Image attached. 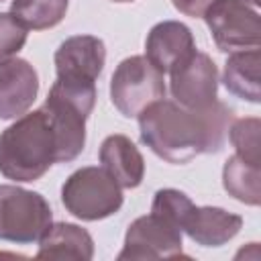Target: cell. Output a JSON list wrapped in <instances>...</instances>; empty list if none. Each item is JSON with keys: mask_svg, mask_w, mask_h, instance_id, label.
<instances>
[{"mask_svg": "<svg viewBox=\"0 0 261 261\" xmlns=\"http://www.w3.org/2000/svg\"><path fill=\"white\" fill-rule=\"evenodd\" d=\"M137 118L143 145L167 163H188L198 155L218 153L224 147L234 112L220 100L194 110L161 98Z\"/></svg>", "mask_w": 261, "mask_h": 261, "instance_id": "cell-1", "label": "cell"}, {"mask_svg": "<svg viewBox=\"0 0 261 261\" xmlns=\"http://www.w3.org/2000/svg\"><path fill=\"white\" fill-rule=\"evenodd\" d=\"M59 163L57 135L45 106L27 112L0 133V173L12 181L41 179Z\"/></svg>", "mask_w": 261, "mask_h": 261, "instance_id": "cell-2", "label": "cell"}, {"mask_svg": "<svg viewBox=\"0 0 261 261\" xmlns=\"http://www.w3.org/2000/svg\"><path fill=\"white\" fill-rule=\"evenodd\" d=\"M65 210L80 220H102L116 214L124 202L122 188L100 165H88L73 171L61 186Z\"/></svg>", "mask_w": 261, "mask_h": 261, "instance_id": "cell-3", "label": "cell"}, {"mask_svg": "<svg viewBox=\"0 0 261 261\" xmlns=\"http://www.w3.org/2000/svg\"><path fill=\"white\" fill-rule=\"evenodd\" d=\"M53 222L45 196L20 186H0V239L16 245L39 243Z\"/></svg>", "mask_w": 261, "mask_h": 261, "instance_id": "cell-4", "label": "cell"}, {"mask_svg": "<svg viewBox=\"0 0 261 261\" xmlns=\"http://www.w3.org/2000/svg\"><path fill=\"white\" fill-rule=\"evenodd\" d=\"M165 80L145 55L122 59L110 80V100L124 118L139 116L147 106L165 98Z\"/></svg>", "mask_w": 261, "mask_h": 261, "instance_id": "cell-5", "label": "cell"}, {"mask_svg": "<svg viewBox=\"0 0 261 261\" xmlns=\"http://www.w3.org/2000/svg\"><path fill=\"white\" fill-rule=\"evenodd\" d=\"M216 47L224 53L259 49L261 20L251 0H214L202 16Z\"/></svg>", "mask_w": 261, "mask_h": 261, "instance_id": "cell-6", "label": "cell"}, {"mask_svg": "<svg viewBox=\"0 0 261 261\" xmlns=\"http://www.w3.org/2000/svg\"><path fill=\"white\" fill-rule=\"evenodd\" d=\"M173 102L186 108H206L218 100V67L210 55L194 49L169 71Z\"/></svg>", "mask_w": 261, "mask_h": 261, "instance_id": "cell-7", "label": "cell"}, {"mask_svg": "<svg viewBox=\"0 0 261 261\" xmlns=\"http://www.w3.org/2000/svg\"><path fill=\"white\" fill-rule=\"evenodd\" d=\"M177 255H181V230L167 218L151 212L128 224L118 259H161Z\"/></svg>", "mask_w": 261, "mask_h": 261, "instance_id": "cell-8", "label": "cell"}, {"mask_svg": "<svg viewBox=\"0 0 261 261\" xmlns=\"http://www.w3.org/2000/svg\"><path fill=\"white\" fill-rule=\"evenodd\" d=\"M53 61L57 77L96 84L106 63V45L94 35H73L57 47Z\"/></svg>", "mask_w": 261, "mask_h": 261, "instance_id": "cell-9", "label": "cell"}, {"mask_svg": "<svg viewBox=\"0 0 261 261\" xmlns=\"http://www.w3.org/2000/svg\"><path fill=\"white\" fill-rule=\"evenodd\" d=\"M39 94L37 69L20 57L0 63V120H12L29 112Z\"/></svg>", "mask_w": 261, "mask_h": 261, "instance_id": "cell-10", "label": "cell"}, {"mask_svg": "<svg viewBox=\"0 0 261 261\" xmlns=\"http://www.w3.org/2000/svg\"><path fill=\"white\" fill-rule=\"evenodd\" d=\"M243 218L218 206L192 204L181 220V232H186L200 247H220L239 234Z\"/></svg>", "mask_w": 261, "mask_h": 261, "instance_id": "cell-11", "label": "cell"}, {"mask_svg": "<svg viewBox=\"0 0 261 261\" xmlns=\"http://www.w3.org/2000/svg\"><path fill=\"white\" fill-rule=\"evenodd\" d=\"M194 49L196 43L190 27L179 20L157 22L145 39V57L161 73H169Z\"/></svg>", "mask_w": 261, "mask_h": 261, "instance_id": "cell-12", "label": "cell"}, {"mask_svg": "<svg viewBox=\"0 0 261 261\" xmlns=\"http://www.w3.org/2000/svg\"><path fill=\"white\" fill-rule=\"evenodd\" d=\"M100 163L120 188H139L145 177V159L126 135H108L100 145Z\"/></svg>", "mask_w": 261, "mask_h": 261, "instance_id": "cell-13", "label": "cell"}, {"mask_svg": "<svg viewBox=\"0 0 261 261\" xmlns=\"http://www.w3.org/2000/svg\"><path fill=\"white\" fill-rule=\"evenodd\" d=\"M37 257L90 261L94 257V239L86 228L73 222H51L39 241Z\"/></svg>", "mask_w": 261, "mask_h": 261, "instance_id": "cell-14", "label": "cell"}, {"mask_svg": "<svg viewBox=\"0 0 261 261\" xmlns=\"http://www.w3.org/2000/svg\"><path fill=\"white\" fill-rule=\"evenodd\" d=\"M259 69H261V51L245 49L234 51L224 63L222 84L224 88L251 104L261 102V86H259Z\"/></svg>", "mask_w": 261, "mask_h": 261, "instance_id": "cell-15", "label": "cell"}, {"mask_svg": "<svg viewBox=\"0 0 261 261\" xmlns=\"http://www.w3.org/2000/svg\"><path fill=\"white\" fill-rule=\"evenodd\" d=\"M222 186L234 200L247 206H259L261 202V165L230 155L222 167Z\"/></svg>", "mask_w": 261, "mask_h": 261, "instance_id": "cell-16", "label": "cell"}, {"mask_svg": "<svg viewBox=\"0 0 261 261\" xmlns=\"http://www.w3.org/2000/svg\"><path fill=\"white\" fill-rule=\"evenodd\" d=\"M10 12L29 31H45L63 20L67 0H12Z\"/></svg>", "mask_w": 261, "mask_h": 261, "instance_id": "cell-17", "label": "cell"}, {"mask_svg": "<svg viewBox=\"0 0 261 261\" xmlns=\"http://www.w3.org/2000/svg\"><path fill=\"white\" fill-rule=\"evenodd\" d=\"M259 130H261V120L257 116H247V118H232L228 124V139L237 151V155L249 163L259 165Z\"/></svg>", "mask_w": 261, "mask_h": 261, "instance_id": "cell-18", "label": "cell"}, {"mask_svg": "<svg viewBox=\"0 0 261 261\" xmlns=\"http://www.w3.org/2000/svg\"><path fill=\"white\" fill-rule=\"evenodd\" d=\"M194 202L190 200L188 194L175 190V188H163L157 190L153 196V204H151V212L167 218L169 222H173L177 228L181 226V220L186 216V212L190 210ZM181 230V228H179Z\"/></svg>", "mask_w": 261, "mask_h": 261, "instance_id": "cell-19", "label": "cell"}, {"mask_svg": "<svg viewBox=\"0 0 261 261\" xmlns=\"http://www.w3.org/2000/svg\"><path fill=\"white\" fill-rule=\"evenodd\" d=\"M29 29L12 16V12H0V63L14 57L27 43Z\"/></svg>", "mask_w": 261, "mask_h": 261, "instance_id": "cell-20", "label": "cell"}, {"mask_svg": "<svg viewBox=\"0 0 261 261\" xmlns=\"http://www.w3.org/2000/svg\"><path fill=\"white\" fill-rule=\"evenodd\" d=\"M214 0H171L173 8L186 16H192V18H202L204 12L210 8Z\"/></svg>", "mask_w": 261, "mask_h": 261, "instance_id": "cell-21", "label": "cell"}, {"mask_svg": "<svg viewBox=\"0 0 261 261\" xmlns=\"http://www.w3.org/2000/svg\"><path fill=\"white\" fill-rule=\"evenodd\" d=\"M110 2H116V4H124V2H133V0H110Z\"/></svg>", "mask_w": 261, "mask_h": 261, "instance_id": "cell-22", "label": "cell"}, {"mask_svg": "<svg viewBox=\"0 0 261 261\" xmlns=\"http://www.w3.org/2000/svg\"><path fill=\"white\" fill-rule=\"evenodd\" d=\"M251 2H253L255 6H259V2H261V0H251Z\"/></svg>", "mask_w": 261, "mask_h": 261, "instance_id": "cell-23", "label": "cell"}, {"mask_svg": "<svg viewBox=\"0 0 261 261\" xmlns=\"http://www.w3.org/2000/svg\"><path fill=\"white\" fill-rule=\"evenodd\" d=\"M0 2H2V0H0Z\"/></svg>", "mask_w": 261, "mask_h": 261, "instance_id": "cell-24", "label": "cell"}]
</instances>
